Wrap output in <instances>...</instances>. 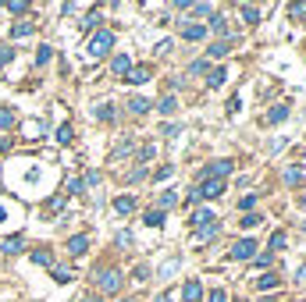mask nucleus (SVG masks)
Returning <instances> with one entry per match:
<instances>
[{
  "label": "nucleus",
  "instance_id": "1",
  "mask_svg": "<svg viewBox=\"0 0 306 302\" xmlns=\"http://www.w3.org/2000/svg\"><path fill=\"white\" fill-rule=\"evenodd\" d=\"M111 47H114V32H111V29H100V32L89 39L85 54H89L93 61H100V57H107V54H111Z\"/></svg>",
  "mask_w": 306,
  "mask_h": 302
},
{
  "label": "nucleus",
  "instance_id": "2",
  "mask_svg": "<svg viewBox=\"0 0 306 302\" xmlns=\"http://www.w3.org/2000/svg\"><path fill=\"white\" fill-rule=\"evenodd\" d=\"M225 192V181H214V178H203L200 189H196V199H217Z\"/></svg>",
  "mask_w": 306,
  "mask_h": 302
},
{
  "label": "nucleus",
  "instance_id": "3",
  "mask_svg": "<svg viewBox=\"0 0 306 302\" xmlns=\"http://www.w3.org/2000/svg\"><path fill=\"white\" fill-rule=\"evenodd\" d=\"M253 256H256V242L253 238H238L231 245V260H253Z\"/></svg>",
  "mask_w": 306,
  "mask_h": 302
},
{
  "label": "nucleus",
  "instance_id": "4",
  "mask_svg": "<svg viewBox=\"0 0 306 302\" xmlns=\"http://www.w3.org/2000/svg\"><path fill=\"white\" fill-rule=\"evenodd\" d=\"M225 174H231V160H214V164L207 167V174H203V178H214V181H225Z\"/></svg>",
  "mask_w": 306,
  "mask_h": 302
},
{
  "label": "nucleus",
  "instance_id": "5",
  "mask_svg": "<svg viewBox=\"0 0 306 302\" xmlns=\"http://www.w3.org/2000/svg\"><path fill=\"white\" fill-rule=\"evenodd\" d=\"M192 224L200 227V231H210V227H217V214H210V210H196V214H192Z\"/></svg>",
  "mask_w": 306,
  "mask_h": 302
},
{
  "label": "nucleus",
  "instance_id": "6",
  "mask_svg": "<svg viewBox=\"0 0 306 302\" xmlns=\"http://www.w3.org/2000/svg\"><path fill=\"white\" fill-rule=\"evenodd\" d=\"M121 288V274L118 270H103L100 274V292H118Z\"/></svg>",
  "mask_w": 306,
  "mask_h": 302
},
{
  "label": "nucleus",
  "instance_id": "7",
  "mask_svg": "<svg viewBox=\"0 0 306 302\" xmlns=\"http://www.w3.org/2000/svg\"><path fill=\"white\" fill-rule=\"evenodd\" d=\"M182 295H185V302H200V299H203V285H200V281L192 277V281H185Z\"/></svg>",
  "mask_w": 306,
  "mask_h": 302
},
{
  "label": "nucleus",
  "instance_id": "8",
  "mask_svg": "<svg viewBox=\"0 0 306 302\" xmlns=\"http://www.w3.org/2000/svg\"><path fill=\"white\" fill-rule=\"evenodd\" d=\"M111 72H114V75H128V72H132V61H128V54H118V57L111 61Z\"/></svg>",
  "mask_w": 306,
  "mask_h": 302
},
{
  "label": "nucleus",
  "instance_id": "9",
  "mask_svg": "<svg viewBox=\"0 0 306 302\" xmlns=\"http://www.w3.org/2000/svg\"><path fill=\"white\" fill-rule=\"evenodd\" d=\"M85 249H89V238H85V235H75V238H68V252H72V256H82Z\"/></svg>",
  "mask_w": 306,
  "mask_h": 302
},
{
  "label": "nucleus",
  "instance_id": "10",
  "mask_svg": "<svg viewBox=\"0 0 306 302\" xmlns=\"http://www.w3.org/2000/svg\"><path fill=\"white\" fill-rule=\"evenodd\" d=\"M207 36V25H185L182 29V39H189V43H196V39H203Z\"/></svg>",
  "mask_w": 306,
  "mask_h": 302
},
{
  "label": "nucleus",
  "instance_id": "11",
  "mask_svg": "<svg viewBox=\"0 0 306 302\" xmlns=\"http://www.w3.org/2000/svg\"><path fill=\"white\" fill-rule=\"evenodd\" d=\"M150 75H153V72L146 68V64H143V68H132V72H128L125 78H128L132 85H143V82H150Z\"/></svg>",
  "mask_w": 306,
  "mask_h": 302
},
{
  "label": "nucleus",
  "instance_id": "12",
  "mask_svg": "<svg viewBox=\"0 0 306 302\" xmlns=\"http://www.w3.org/2000/svg\"><path fill=\"white\" fill-rule=\"evenodd\" d=\"M32 32H36L32 21H18V25L11 29V39H25V36H32Z\"/></svg>",
  "mask_w": 306,
  "mask_h": 302
},
{
  "label": "nucleus",
  "instance_id": "13",
  "mask_svg": "<svg viewBox=\"0 0 306 302\" xmlns=\"http://www.w3.org/2000/svg\"><path fill=\"white\" fill-rule=\"evenodd\" d=\"M21 245H25V238H21V235H14V238H4V245H0V249H4L7 256H14V252H21Z\"/></svg>",
  "mask_w": 306,
  "mask_h": 302
},
{
  "label": "nucleus",
  "instance_id": "14",
  "mask_svg": "<svg viewBox=\"0 0 306 302\" xmlns=\"http://www.w3.org/2000/svg\"><path fill=\"white\" fill-rule=\"evenodd\" d=\"M157 110H160V114H174V110H178V96H174V92H167V96L160 100V107H157Z\"/></svg>",
  "mask_w": 306,
  "mask_h": 302
},
{
  "label": "nucleus",
  "instance_id": "15",
  "mask_svg": "<svg viewBox=\"0 0 306 302\" xmlns=\"http://www.w3.org/2000/svg\"><path fill=\"white\" fill-rule=\"evenodd\" d=\"M114 210L125 217V214H132V210H136V199H132V196H121V199H114Z\"/></svg>",
  "mask_w": 306,
  "mask_h": 302
},
{
  "label": "nucleus",
  "instance_id": "16",
  "mask_svg": "<svg viewBox=\"0 0 306 302\" xmlns=\"http://www.w3.org/2000/svg\"><path fill=\"white\" fill-rule=\"evenodd\" d=\"M278 281H281L278 274H264V277H256V288L260 292H271V288H278Z\"/></svg>",
  "mask_w": 306,
  "mask_h": 302
},
{
  "label": "nucleus",
  "instance_id": "17",
  "mask_svg": "<svg viewBox=\"0 0 306 302\" xmlns=\"http://www.w3.org/2000/svg\"><path fill=\"white\" fill-rule=\"evenodd\" d=\"M228 50H231V43H228V39H221V43H210L207 54H210V57H228Z\"/></svg>",
  "mask_w": 306,
  "mask_h": 302
},
{
  "label": "nucleus",
  "instance_id": "18",
  "mask_svg": "<svg viewBox=\"0 0 306 302\" xmlns=\"http://www.w3.org/2000/svg\"><path fill=\"white\" fill-rule=\"evenodd\" d=\"M285 118H289V107H274V110L267 114V125H281Z\"/></svg>",
  "mask_w": 306,
  "mask_h": 302
},
{
  "label": "nucleus",
  "instance_id": "19",
  "mask_svg": "<svg viewBox=\"0 0 306 302\" xmlns=\"http://www.w3.org/2000/svg\"><path fill=\"white\" fill-rule=\"evenodd\" d=\"M128 107H132V114H146L153 103H150V100H143V96H136V100H128Z\"/></svg>",
  "mask_w": 306,
  "mask_h": 302
},
{
  "label": "nucleus",
  "instance_id": "20",
  "mask_svg": "<svg viewBox=\"0 0 306 302\" xmlns=\"http://www.w3.org/2000/svg\"><path fill=\"white\" fill-rule=\"evenodd\" d=\"M78 25H82L85 32H89V29H96V25H100V11H89V14H85V18H82Z\"/></svg>",
  "mask_w": 306,
  "mask_h": 302
},
{
  "label": "nucleus",
  "instance_id": "21",
  "mask_svg": "<svg viewBox=\"0 0 306 302\" xmlns=\"http://www.w3.org/2000/svg\"><path fill=\"white\" fill-rule=\"evenodd\" d=\"M93 114H96L100 121H114V107H111V103H100V107H96Z\"/></svg>",
  "mask_w": 306,
  "mask_h": 302
},
{
  "label": "nucleus",
  "instance_id": "22",
  "mask_svg": "<svg viewBox=\"0 0 306 302\" xmlns=\"http://www.w3.org/2000/svg\"><path fill=\"white\" fill-rule=\"evenodd\" d=\"M32 263H39V267H50V263H54V256H50L47 249H36V252H32Z\"/></svg>",
  "mask_w": 306,
  "mask_h": 302
},
{
  "label": "nucleus",
  "instance_id": "23",
  "mask_svg": "<svg viewBox=\"0 0 306 302\" xmlns=\"http://www.w3.org/2000/svg\"><path fill=\"white\" fill-rule=\"evenodd\" d=\"M0 128H4V132H7V128H14V110L0 107Z\"/></svg>",
  "mask_w": 306,
  "mask_h": 302
},
{
  "label": "nucleus",
  "instance_id": "24",
  "mask_svg": "<svg viewBox=\"0 0 306 302\" xmlns=\"http://www.w3.org/2000/svg\"><path fill=\"white\" fill-rule=\"evenodd\" d=\"M225 68H217V72H210V78H207V82H210V89H221V85H225Z\"/></svg>",
  "mask_w": 306,
  "mask_h": 302
},
{
  "label": "nucleus",
  "instance_id": "25",
  "mask_svg": "<svg viewBox=\"0 0 306 302\" xmlns=\"http://www.w3.org/2000/svg\"><path fill=\"white\" fill-rule=\"evenodd\" d=\"M72 135H75V132H72V125H61V128H57V143H61V146H68V143H72Z\"/></svg>",
  "mask_w": 306,
  "mask_h": 302
},
{
  "label": "nucleus",
  "instance_id": "26",
  "mask_svg": "<svg viewBox=\"0 0 306 302\" xmlns=\"http://www.w3.org/2000/svg\"><path fill=\"white\" fill-rule=\"evenodd\" d=\"M242 18H246V21H249V25H256V21H260V11H256V7H249V4H246V7H242Z\"/></svg>",
  "mask_w": 306,
  "mask_h": 302
},
{
  "label": "nucleus",
  "instance_id": "27",
  "mask_svg": "<svg viewBox=\"0 0 306 302\" xmlns=\"http://www.w3.org/2000/svg\"><path fill=\"white\" fill-rule=\"evenodd\" d=\"M146 224L160 227V224H164V210H150V214H146Z\"/></svg>",
  "mask_w": 306,
  "mask_h": 302
},
{
  "label": "nucleus",
  "instance_id": "28",
  "mask_svg": "<svg viewBox=\"0 0 306 302\" xmlns=\"http://www.w3.org/2000/svg\"><path fill=\"white\" fill-rule=\"evenodd\" d=\"M285 181H289V185H299V181H303V171L289 167V171H285Z\"/></svg>",
  "mask_w": 306,
  "mask_h": 302
},
{
  "label": "nucleus",
  "instance_id": "29",
  "mask_svg": "<svg viewBox=\"0 0 306 302\" xmlns=\"http://www.w3.org/2000/svg\"><path fill=\"white\" fill-rule=\"evenodd\" d=\"M271 249H274V252L285 249V231H274V235H271Z\"/></svg>",
  "mask_w": 306,
  "mask_h": 302
},
{
  "label": "nucleus",
  "instance_id": "30",
  "mask_svg": "<svg viewBox=\"0 0 306 302\" xmlns=\"http://www.w3.org/2000/svg\"><path fill=\"white\" fill-rule=\"evenodd\" d=\"M210 25H214V32H228V21H225L221 14H214V18H210Z\"/></svg>",
  "mask_w": 306,
  "mask_h": 302
},
{
  "label": "nucleus",
  "instance_id": "31",
  "mask_svg": "<svg viewBox=\"0 0 306 302\" xmlns=\"http://www.w3.org/2000/svg\"><path fill=\"white\" fill-rule=\"evenodd\" d=\"M174 203H178L174 192H164V196H160V210H167V206H174Z\"/></svg>",
  "mask_w": 306,
  "mask_h": 302
},
{
  "label": "nucleus",
  "instance_id": "32",
  "mask_svg": "<svg viewBox=\"0 0 306 302\" xmlns=\"http://www.w3.org/2000/svg\"><path fill=\"white\" fill-rule=\"evenodd\" d=\"M54 281H57V285H68V281H72V270H61V267H57V270H54Z\"/></svg>",
  "mask_w": 306,
  "mask_h": 302
},
{
  "label": "nucleus",
  "instance_id": "33",
  "mask_svg": "<svg viewBox=\"0 0 306 302\" xmlns=\"http://www.w3.org/2000/svg\"><path fill=\"white\" fill-rule=\"evenodd\" d=\"M7 11H11V14H25V11H29V4H21V0H14V4H7Z\"/></svg>",
  "mask_w": 306,
  "mask_h": 302
},
{
  "label": "nucleus",
  "instance_id": "34",
  "mask_svg": "<svg viewBox=\"0 0 306 302\" xmlns=\"http://www.w3.org/2000/svg\"><path fill=\"white\" fill-rule=\"evenodd\" d=\"M47 61H50V47H39L36 50V64H47Z\"/></svg>",
  "mask_w": 306,
  "mask_h": 302
},
{
  "label": "nucleus",
  "instance_id": "35",
  "mask_svg": "<svg viewBox=\"0 0 306 302\" xmlns=\"http://www.w3.org/2000/svg\"><path fill=\"white\" fill-rule=\"evenodd\" d=\"M82 185H89V189H93V185H100V174H96V171H85V178H82Z\"/></svg>",
  "mask_w": 306,
  "mask_h": 302
},
{
  "label": "nucleus",
  "instance_id": "36",
  "mask_svg": "<svg viewBox=\"0 0 306 302\" xmlns=\"http://www.w3.org/2000/svg\"><path fill=\"white\" fill-rule=\"evenodd\" d=\"M238 224H242V227H256V224H260V217H256V214H246Z\"/></svg>",
  "mask_w": 306,
  "mask_h": 302
},
{
  "label": "nucleus",
  "instance_id": "37",
  "mask_svg": "<svg viewBox=\"0 0 306 302\" xmlns=\"http://www.w3.org/2000/svg\"><path fill=\"white\" fill-rule=\"evenodd\" d=\"M192 14H210V4H189Z\"/></svg>",
  "mask_w": 306,
  "mask_h": 302
},
{
  "label": "nucleus",
  "instance_id": "38",
  "mask_svg": "<svg viewBox=\"0 0 306 302\" xmlns=\"http://www.w3.org/2000/svg\"><path fill=\"white\" fill-rule=\"evenodd\" d=\"M253 206H256V196H246V199H242V203H238V210H246V214H249V210H253Z\"/></svg>",
  "mask_w": 306,
  "mask_h": 302
},
{
  "label": "nucleus",
  "instance_id": "39",
  "mask_svg": "<svg viewBox=\"0 0 306 302\" xmlns=\"http://www.w3.org/2000/svg\"><path fill=\"white\" fill-rule=\"evenodd\" d=\"M203 72H207V61H196V64L189 68V75H203Z\"/></svg>",
  "mask_w": 306,
  "mask_h": 302
},
{
  "label": "nucleus",
  "instance_id": "40",
  "mask_svg": "<svg viewBox=\"0 0 306 302\" xmlns=\"http://www.w3.org/2000/svg\"><path fill=\"white\" fill-rule=\"evenodd\" d=\"M174 270H178V263H174V260H171V263H164V270H160V277H171V274H174Z\"/></svg>",
  "mask_w": 306,
  "mask_h": 302
},
{
  "label": "nucleus",
  "instance_id": "41",
  "mask_svg": "<svg viewBox=\"0 0 306 302\" xmlns=\"http://www.w3.org/2000/svg\"><path fill=\"white\" fill-rule=\"evenodd\" d=\"M289 11H292V18H303V14H306V4H292Z\"/></svg>",
  "mask_w": 306,
  "mask_h": 302
},
{
  "label": "nucleus",
  "instance_id": "42",
  "mask_svg": "<svg viewBox=\"0 0 306 302\" xmlns=\"http://www.w3.org/2000/svg\"><path fill=\"white\" fill-rule=\"evenodd\" d=\"M210 302H228V295H225L221 288H214V292H210Z\"/></svg>",
  "mask_w": 306,
  "mask_h": 302
},
{
  "label": "nucleus",
  "instance_id": "43",
  "mask_svg": "<svg viewBox=\"0 0 306 302\" xmlns=\"http://www.w3.org/2000/svg\"><path fill=\"white\" fill-rule=\"evenodd\" d=\"M11 57H14V50H11V47H4V50H0V64H7Z\"/></svg>",
  "mask_w": 306,
  "mask_h": 302
},
{
  "label": "nucleus",
  "instance_id": "44",
  "mask_svg": "<svg viewBox=\"0 0 306 302\" xmlns=\"http://www.w3.org/2000/svg\"><path fill=\"white\" fill-rule=\"evenodd\" d=\"M4 150H11V139H0V153Z\"/></svg>",
  "mask_w": 306,
  "mask_h": 302
},
{
  "label": "nucleus",
  "instance_id": "45",
  "mask_svg": "<svg viewBox=\"0 0 306 302\" xmlns=\"http://www.w3.org/2000/svg\"><path fill=\"white\" fill-rule=\"evenodd\" d=\"M157 302H171V295H167V292H164V295H157Z\"/></svg>",
  "mask_w": 306,
  "mask_h": 302
},
{
  "label": "nucleus",
  "instance_id": "46",
  "mask_svg": "<svg viewBox=\"0 0 306 302\" xmlns=\"http://www.w3.org/2000/svg\"><path fill=\"white\" fill-rule=\"evenodd\" d=\"M4 221H7V210H4V206H0V224H4Z\"/></svg>",
  "mask_w": 306,
  "mask_h": 302
},
{
  "label": "nucleus",
  "instance_id": "47",
  "mask_svg": "<svg viewBox=\"0 0 306 302\" xmlns=\"http://www.w3.org/2000/svg\"><path fill=\"white\" fill-rule=\"evenodd\" d=\"M82 302H100V299H96V295H85V299H82Z\"/></svg>",
  "mask_w": 306,
  "mask_h": 302
},
{
  "label": "nucleus",
  "instance_id": "48",
  "mask_svg": "<svg viewBox=\"0 0 306 302\" xmlns=\"http://www.w3.org/2000/svg\"><path fill=\"white\" fill-rule=\"evenodd\" d=\"M260 302H278V299H260Z\"/></svg>",
  "mask_w": 306,
  "mask_h": 302
},
{
  "label": "nucleus",
  "instance_id": "49",
  "mask_svg": "<svg viewBox=\"0 0 306 302\" xmlns=\"http://www.w3.org/2000/svg\"><path fill=\"white\" fill-rule=\"evenodd\" d=\"M121 302H136V299H121Z\"/></svg>",
  "mask_w": 306,
  "mask_h": 302
}]
</instances>
